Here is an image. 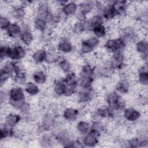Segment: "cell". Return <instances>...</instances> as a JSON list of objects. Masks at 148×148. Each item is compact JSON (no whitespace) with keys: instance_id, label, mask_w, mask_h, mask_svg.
I'll list each match as a JSON object with an SVG mask.
<instances>
[{"instance_id":"cell-1","label":"cell","mask_w":148,"mask_h":148,"mask_svg":"<svg viewBox=\"0 0 148 148\" xmlns=\"http://www.w3.org/2000/svg\"><path fill=\"white\" fill-rule=\"evenodd\" d=\"M77 76L79 88L93 87L97 79L95 65L89 61H85L81 65Z\"/></svg>"},{"instance_id":"cell-2","label":"cell","mask_w":148,"mask_h":148,"mask_svg":"<svg viewBox=\"0 0 148 148\" xmlns=\"http://www.w3.org/2000/svg\"><path fill=\"white\" fill-rule=\"evenodd\" d=\"M103 101L105 104L119 112H122L127 106V101L125 97L119 94L113 88L107 91L105 93Z\"/></svg>"},{"instance_id":"cell-3","label":"cell","mask_w":148,"mask_h":148,"mask_svg":"<svg viewBox=\"0 0 148 148\" xmlns=\"http://www.w3.org/2000/svg\"><path fill=\"white\" fill-rule=\"evenodd\" d=\"M101 45V40L91 34L87 37L81 39L79 43V50L81 56L92 54Z\"/></svg>"},{"instance_id":"cell-4","label":"cell","mask_w":148,"mask_h":148,"mask_svg":"<svg viewBox=\"0 0 148 148\" xmlns=\"http://www.w3.org/2000/svg\"><path fill=\"white\" fill-rule=\"evenodd\" d=\"M62 77L64 84V97H73L79 89L77 74L72 71L64 75Z\"/></svg>"},{"instance_id":"cell-5","label":"cell","mask_w":148,"mask_h":148,"mask_svg":"<svg viewBox=\"0 0 148 148\" xmlns=\"http://www.w3.org/2000/svg\"><path fill=\"white\" fill-rule=\"evenodd\" d=\"M57 112L56 109H52L43 115L38 126L39 132L42 134L52 131L58 122Z\"/></svg>"},{"instance_id":"cell-6","label":"cell","mask_w":148,"mask_h":148,"mask_svg":"<svg viewBox=\"0 0 148 148\" xmlns=\"http://www.w3.org/2000/svg\"><path fill=\"white\" fill-rule=\"evenodd\" d=\"M97 94L98 92L94 86L90 88H79L74 96L75 100L79 105L86 106L95 101L97 98Z\"/></svg>"},{"instance_id":"cell-7","label":"cell","mask_w":148,"mask_h":148,"mask_svg":"<svg viewBox=\"0 0 148 148\" xmlns=\"http://www.w3.org/2000/svg\"><path fill=\"white\" fill-rule=\"evenodd\" d=\"M127 47L124 40L119 36L106 38L103 43V49L108 55L117 52H124Z\"/></svg>"},{"instance_id":"cell-8","label":"cell","mask_w":148,"mask_h":148,"mask_svg":"<svg viewBox=\"0 0 148 148\" xmlns=\"http://www.w3.org/2000/svg\"><path fill=\"white\" fill-rule=\"evenodd\" d=\"M120 36L128 47L134 45L139 38L138 28L132 24H127L122 27L118 31Z\"/></svg>"},{"instance_id":"cell-9","label":"cell","mask_w":148,"mask_h":148,"mask_svg":"<svg viewBox=\"0 0 148 148\" xmlns=\"http://www.w3.org/2000/svg\"><path fill=\"white\" fill-rule=\"evenodd\" d=\"M27 97L23 87L13 84L8 88V103L13 108L20 103L27 100Z\"/></svg>"},{"instance_id":"cell-10","label":"cell","mask_w":148,"mask_h":148,"mask_svg":"<svg viewBox=\"0 0 148 148\" xmlns=\"http://www.w3.org/2000/svg\"><path fill=\"white\" fill-rule=\"evenodd\" d=\"M108 62L115 72L124 71L127 66V58L124 52H117L109 55Z\"/></svg>"},{"instance_id":"cell-11","label":"cell","mask_w":148,"mask_h":148,"mask_svg":"<svg viewBox=\"0 0 148 148\" xmlns=\"http://www.w3.org/2000/svg\"><path fill=\"white\" fill-rule=\"evenodd\" d=\"M27 47L22 45L18 40L10 43L9 53L8 60L20 62L24 60L27 55Z\"/></svg>"},{"instance_id":"cell-12","label":"cell","mask_w":148,"mask_h":148,"mask_svg":"<svg viewBox=\"0 0 148 148\" xmlns=\"http://www.w3.org/2000/svg\"><path fill=\"white\" fill-rule=\"evenodd\" d=\"M56 47L57 50L62 56L73 53L75 49L72 39L67 34L63 35L58 39L56 43Z\"/></svg>"},{"instance_id":"cell-13","label":"cell","mask_w":148,"mask_h":148,"mask_svg":"<svg viewBox=\"0 0 148 148\" xmlns=\"http://www.w3.org/2000/svg\"><path fill=\"white\" fill-rule=\"evenodd\" d=\"M123 120L126 123L134 124L138 123L142 119V113L138 108L127 106L121 112Z\"/></svg>"},{"instance_id":"cell-14","label":"cell","mask_w":148,"mask_h":148,"mask_svg":"<svg viewBox=\"0 0 148 148\" xmlns=\"http://www.w3.org/2000/svg\"><path fill=\"white\" fill-rule=\"evenodd\" d=\"M22 27V32L18 39L19 42L28 47L30 46L35 40V35L32 26L25 21L20 23Z\"/></svg>"},{"instance_id":"cell-15","label":"cell","mask_w":148,"mask_h":148,"mask_svg":"<svg viewBox=\"0 0 148 148\" xmlns=\"http://www.w3.org/2000/svg\"><path fill=\"white\" fill-rule=\"evenodd\" d=\"M113 89L123 96L127 95L132 89V82L127 76L121 75L116 81Z\"/></svg>"},{"instance_id":"cell-16","label":"cell","mask_w":148,"mask_h":148,"mask_svg":"<svg viewBox=\"0 0 148 148\" xmlns=\"http://www.w3.org/2000/svg\"><path fill=\"white\" fill-rule=\"evenodd\" d=\"M61 117L62 120L68 123H76L83 115L82 110L74 106H66L62 110Z\"/></svg>"},{"instance_id":"cell-17","label":"cell","mask_w":148,"mask_h":148,"mask_svg":"<svg viewBox=\"0 0 148 148\" xmlns=\"http://www.w3.org/2000/svg\"><path fill=\"white\" fill-rule=\"evenodd\" d=\"M135 80L142 88H147L148 85L147 62H142L135 73Z\"/></svg>"},{"instance_id":"cell-18","label":"cell","mask_w":148,"mask_h":148,"mask_svg":"<svg viewBox=\"0 0 148 148\" xmlns=\"http://www.w3.org/2000/svg\"><path fill=\"white\" fill-rule=\"evenodd\" d=\"M134 45L135 50L139 54L142 62H147L148 43L147 39L144 37L139 38Z\"/></svg>"},{"instance_id":"cell-19","label":"cell","mask_w":148,"mask_h":148,"mask_svg":"<svg viewBox=\"0 0 148 148\" xmlns=\"http://www.w3.org/2000/svg\"><path fill=\"white\" fill-rule=\"evenodd\" d=\"M22 32V27L20 23L13 21L5 32V36L10 41L18 40Z\"/></svg>"},{"instance_id":"cell-20","label":"cell","mask_w":148,"mask_h":148,"mask_svg":"<svg viewBox=\"0 0 148 148\" xmlns=\"http://www.w3.org/2000/svg\"><path fill=\"white\" fill-rule=\"evenodd\" d=\"M104 2L105 5L100 14L102 16L105 22H113L119 18L112 5V1Z\"/></svg>"},{"instance_id":"cell-21","label":"cell","mask_w":148,"mask_h":148,"mask_svg":"<svg viewBox=\"0 0 148 148\" xmlns=\"http://www.w3.org/2000/svg\"><path fill=\"white\" fill-rule=\"evenodd\" d=\"M24 117L20 113L16 112H11L5 114L3 117V124L12 127L16 128L23 121Z\"/></svg>"},{"instance_id":"cell-22","label":"cell","mask_w":148,"mask_h":148,"mask_svg":"<svg viewBox=\"0 0 148 148\" xmlns=\"http://www.w3.org/2000/svg\"><path fill=\"white\" fill-rule=\"evenodd\" d=\"M45 47L47 52L46 64L48 65H56L60 58L62 56L56 49V45L49 43Z\"/></svg>"},{"instance_id":"cell-23","label":"cell","mask_w":148,"mask_h":148,"mask_svg":"<svg viewBox=\"0 0 148 148\" xmlns=\"http://www.w3.org/2000/svg\"><path fill=\"white\" fill-rule=\"evenodd\" d=\"M112 5L119 18L125 17L130 12L131 5L128 1L123 0L112 1Z\"/></svg>"},{"instance_id":"cell-24","label":"cell","mask_w":148,"mask_h":148,"mask_svg":"<svg viewBox=\"0 0 148 148\" xmlns=\"http://www.w3.org/2000/svg\"><path fill=\"white\" fill-rule=\"evenodd\" d=\"M47 52L45 47H39L34 50L31 55V60L36 65L46 64Z\"/></svg>"},{"instance_id":"cell-25","label":"cell","mask_w":148,"mask_h":148,"mask_svg":"<svg viewBox=\"0 0 148 148\" xmlns=\"http://www.w3.org/2000/svg\"><path fill=\"white\" fill-rule=\"evenodd\" d=\"M91 128L90 132H92L101 137L106 134L108 128V123L106 121L99 119H91L90 120Z\"/></svg>"},{"instance_id":"cell-26","label":"cell","mask_w":148,"mask_h":148,"mask_svg":"<svg viewBox=\"0 0 148 148\" xmlns=\"http://www.w3.org/2000/svg\"><path fill=\"white\" fill-rule=\"evenodd\" d=\"M62 15L68 19L74 17L79 10L78 3L75 1H66L62 6L60 8Z\"/></svg>"},{"instance_id":"cell-27","label":"cell","mask_w":148,"mask_h":148,"mask_svg":"<svg viewBox=\"0 0 148 148\" xmlns=\"http://www.w3.org/2000/svg\"><path fill=\"white\" fill-rule=\"evenodd\" d=\"M101 138L100 136L90 131L80 137L84 147H95L97 146L100 143Z\"/></svg>"},{"instance_id":"cell-28","label":"cell","mask_w":148,"mask_h":148,"mask_svg":"<svg viewBox=\"0 0 148 148\" xmlns=\"http://www.w3.org/2000/svg\"><path fill=\"white\" fill-rule=\"evenodd\" d=\"M49 75L46 70L42 68L34 69L31 74L32 81L39 86L46 84Z\"/></svg>"},{"instance_id":"cell-29","label":"cell","mask_w":148,"mask_h":148,"mask_svg":"<svg viewBox=\"0 0 148 148\" xmlns=\"http://www.w3.org/2000/svg\"><path fill=\"white\" fill-rule=\"evenodd\" d=\"M69 31L75 36H81L88 32L86 22L75 20L69 27Z\"/></svg>"},{"instance_id":"cell-30","label":"cell","mask_w":148,"mask_h":148,"mask_svg":"<svg viewBox=\"0 0 148 148\" xmlns=\"http://www.w3.org/2000/svg\"><path fill=\"white\" fill-rule=\"evenodd\" d=\"M51 90L53 95L56 97H64V84L62 77L54 79L51 86Z\"/></svg>"},{"instance_id":"cell-31","label":"cell","mask_w":148,"mask_h":148,"mask_svg":"<svg viewBox=\"0 0 148 148\" xmlns=\"http://www.w3.org/2000/svg\"><path fill=\"white\" fill-rule=\"evenodd\" d=\"M58 69L64 75L73 70V65L71 60L65 56H62L56 63Z\"/></svg>"},{"instance_id":"cell-32","label":"cell","mask_w":148,"mask_h":148,"mask_svg":"<svg viewBox=\"0 0 148 148\" xmlns=\"http://www.w3.org/2000/svg\"><path fill=\"white\" fill-rule=\"evenodd\" d=\"M91 123L87 120H78L75 125V132L77 134L82 136L90 131Z\"/></svg>"},{"instance_id":"cell-33","label":"cell","mask_w":148,"mask_h":148,"mask_svg":"<svg viewBox=\"0 0 148 148\" xmlns=\"http://www.w3.org/2000/svg\"><path fill=\"white\" fill-rule=\"evenodd\" d=\"M103 24H106V22L102 16L99 14L95 13L90 17H88V19L86 21L88 32H90L91 29L95 27Z\"/></svg>"},{"instance_id":"cell-34","label":"cell","mask_w":148,"mask_h":148,"mask_svg":"<svg viewBox=\"0 0 148 148\" xmlns=\"http://www.w3.org/2000/svg\"><path fill=\"white\" fill-rule=\"evenodd\" d=\"M13 85L23 87L28 81V75L25 69H22L13 75L11 79Z\"/></svg>"},{"instance_id":"cell-35","label":"cell","mask_w":148,"mask_h":148,"mask_svg":"<svg viewBox=\"0 0 148 148\" xmlns=\"http://www.w3.org/2000/svg\"><path fill=\"white\" fill-rule=\"evenodd\" d=\"M25 92L29 97H34L38 95L40 92V88L39 85L32 82L28 81L23 86Z\"/></svg>"},{"instance_id":"cell-36","label":"cell","mask_w":148,"mask_h":148,"mask_svg":"<svg viewBox=\"0 0 148 148\" xmlns=\"http://www.w3.org/2000/svg\"><path fill=\"white\" fill-rule=\"evenodd\" d=\"M32 27L35 31L40 33L41 34L44 32L50 27V25L43 18L34 16L32 18Z\"/></svg>"},{"instance_id":"cell-37","label":"cell","mask_w":148,"mask_h":148,"mask_svg":"<svg viewBox=\"0 0 148 148\" xmlns=\"http://www.w3.org/2000/svg\"><path fill=\"white\" fill-rule=\"evenodd\" d=\"M109 28L108 26H106V24L97 25L92 28L90 31V33L92 35L96 36L101 40L106 38L109 35Z\"/></svg>"},{"instance_id":"cell-38","label":"cell","mask_w":148,"mask_h":148,"mask_svg":"<svg viewBox=\"0 0 148 148\" xmlns=\"http://www.w3.org/2000/svg\"><path fill=\"white\" fill-rule=\"evenodd\" d=\"M16 128L10 127L2 123L0 130V138L1 141L15 138Z\"/></svg>"},{"instance_id":"cell-39","label":"cell","mask_w":148,"mask_h":148,"mask_svg":"<svg viewBox=\"0 0 148 148\" xmlns=\"http://www.w3.org/2000/svg\"><path fill=\"white\" fill-rule=\"evenodd\" d=\"M79 11L81 13L88 16L94 11V1H83L79 2Z\"/></svg>"},{"instance_id":"cell-40","label":"cell","mask_w":148,"mask_h":148,"mask_svg":"<svg viewBox=\"0 0 148 148\" xmlns=\"http://www.w3.org/2000/svg\"><path fill=\"white\" fill-rule=\"evenodd\" d=\"M39 143L43 147L51 146L53 144L56 143L53 135H49L47 132L42 133L39 138Z\"/></svg>"},{"instance_id":"cell-41","label":"cell","mask_w":148,"mask_h":148,"mask_svg":"<svg viewBox=\"0 0 148 148\" xmlns=\"http://www.w3.org/2000/svg\"><path fill=\"white\" fill-rule=\"evenodd\" d=\"M10 43L6 40L2 42L0 46V60L1 63L8 60V53Z\"/></svg>"},{"instance_id":"cell-42","label":"cell","mask_w":148,"mask_h":148,"mask_svg":"<svg viewBox=\"0 0 148 148\" xmlns=\"http://www.w3.org/2000/svg\"><path fill=\"white\" fill-rule=\"evenodd\" d=\"M12 77V74L9 71H8L5 68L1 66L0 70V84L1 87H3L5 86L6 83L11 80Z\"/></svg>"},{"instance_id":"cell-43","label":"cell","mask_w":148,"mask_h":148,"mask_svg":"<svg viewBox=\"0 0 148 148\" xmlns=\"http://www.w3.org/2000/svg\"><path fill=\"white\" fill-rule=\"evenodd\" d=\"M12 21V19L8 16L5 14H1L0 17V28L1 31L5 32Z\"/></svg>"}]
</instances>
